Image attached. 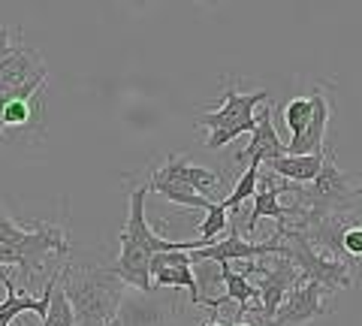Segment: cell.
Segmentation results:
<instances>
[{"label": "cell", "instance_id": "obj_1", "mask_svg": "<svg viewBox=\"0 0 362 326\" xmlns=\"http://www.w3.org/2000/svg\"><path fill=\"white\" fill-rule=\"evenodd\" d=\"M145 197H148V185H133L130 187V211L127 223L121 230V254L109 269L115 272L124 284H130L142 293L154 290L151 284V257L157 251H197L202 242H169L160 239L145 218Z\"/></svg>", "mask_w": 362, "mask_h": 326}, {"label": "cell", "instance_id": "obj_2", "mask_svg": "<svg viewBox=\"0 0 362 326\" xmlns=\"http://www.w3.org/2000/svg\"><path fill=\"white\" fill-rule=\"evenodd\" d=\"M61 287L76 311V326H103L121 311L124 281L109 266H64Z\"/></svg>", "mask_w": 362, "mask_h": 326}, {"label": "cell", "instance_id": "obj_3", "mask_svg": "<svg viewBox=\"0 0 362 326\" xmlns=\"http://www.w3.org/2000/svg\"><path fill=\"white\" fill-rule=\"evenodd\" d=\"M269 94L266 91H251V94H242L235 91L233 85H226L223 91V103L199 112L194 124L197 127H206L209 136H206V149L209 151H218L223 145H230L233 139H239L242 133H251L257 124V106L266 103Z\"/></svg>", "mask_w": 362, "mask_h": 326}, {"label": "cell", "instance_id": "obj_4", "mask_svg": "<svg viewBox=\"0 0 362 326\" xmlns=\"http://www.w3.org/2000/svg\"><path fill=\"white\" fill-rule=\"evenodd\" d=\"M49 254H58V257L70 254L66 233L61 227H54V223H30L16 239L0 242V266H18L25 272V284H30V278L42 272Z\"/></svg>", "mask_w": 362, "mask_h": 326}, {"label": "cell", "instance_id": "obj_5", "mask_svg": "<svg viewBox=\"0 0 362 326\" xmlns=\"http://www.w3.org/2000/svg\"><path fill=\"white\" fill-rule=\"evenodd\" d=\"M275 235L287 239V257L302 269L305 278L320 281V284L329 290V293L350 287V266H347V260H341V257H335V254L320 251L308 239V235L299 233V230H293V227L278 230Z\"/></svg>", "mask_w": 362, "mask_h": 326}, {"label": "cell", "instance_id": "obj_6", "mask_svg": "<svg viewBox=\"0 0 362 326\" xmlns=\"http://www.w3.org/2000/svg\"><path fill=\"white\" fill-rule=\"evenodd\" d=\"M49 73L30 78L16 91L0 94V139L9 133H42V88Z\"/></svg>", "mask_w": 362, "mask_h": 326}, {"label": "cell", "instance_id": "obj_7", "mask_svg": "<svg viewBox=\"0 0 362 326\" xmlns=\"http://www.w3.org/2000/svg\"><path fill=\"white\" fill-rule=\"evenodd\" d=\"M242 272L247 278H259V320L269 323L272 318H275V311L278 305L287 299V293L293 287H296V281L302 278V269L290 260V257H281V260L275 266H263V263H254V260H245L242 266Z\"/></svg>", "mask_w": 362, "mask_h": 326}, {"label": "cell", "instance_id": "obj_8", "mask_svg": "<svg viewBox=\"0 0 362 326\" xmlns=\"http://www.w3.org/2000/svg\"><path fill=\"white\" fill-rule=\"evenodd\" d=\"M326 296H329V290H326L320 281L314 278H299L296 287L287 293V299L278 305L275 318H272L266 326H305L311 323L314 318H320L326 314Z\"/></svg>", "mask_w": 362, "mask_h": 326}, {"label": "cell", "instance_id": "obj_9", "mask_svg": "<svg viewBox=\"0 0 362 326\" xmlns=\"http://www.w3.org/2000/svg\"><path fill=\"white\" fill-rule=\"evenodd\" d=\"M287 257V245L281 235H272V242H247L239 235V230H230L223 242H211L206 248L190 251V260H214V263H233V260H257V257Z\"/></svg>", "mask_w": 362, "mask_h": 326}, {"label": "cell", "instance_id": "obj_10", "mask_svg": "<svg viewBox=\"0 0 362 326\" xmlns=\"http://www.w3.org/2000/svg\"><path fill=\"white\" fill-rule=\"evenodd\" d=\"M151 284L154 287H181L190 293V302L199 305V284L194 275L190 251H157L151 257Z\"/></svg>", "mask_w": 362, "mask_h": 326}, {"label": "cell", "instance_id": "obj_11", "mask_svg": "<svg viewBox=\"0 0 362 326\" xmlns=\"http://www.w3.org/2000/svg\"><path fill=\"white\" fill-rule=\"evenodd\" d=\"M151 178H160V182H181V185H190L197 190V194L209 197L214 202H221L223 190H226V182L218 170H211V166H194L187 161H181V157H169V161L160 166V170H154Z\"/></svg>", "mask_w": 362, "mask_h": 326}, {"label": "cell", "instance_id": "obj_12", "mask_svg": "<svg viewBox=\"0 0 362 326\" xmlns=\"http://www.w3.org/2000/svg\"><path fill=\"white\" fill-rule=\"evenodd\" d=\"M281 154H287V149H284V142H281L278 130H275V121H272V106L266 100V103H259V112H257V124L251 130V145L235 154V163H247V166L257 163V166H263L266 161H272V157H281Z\"/></svg>", "mask_w": 362, "mask_h": 326}, {"label": "cell", "instance_id": "obj_13", "mask_svg": "<svg viewBox=\"0 0 362 326\" xmlns=\"http://www.w3.org/2000/svg\"><path fill=\"white\" fill-rule=\"evenodd\" d=\"M58 278H61V269L58 272H52L49 275V281H45V290H42V296L40 299H33V296H28V293H21V290L16 287V281L9 278V272L4 266H0V284H4V290H6V299L0 302V326H9L13 323L18 314H25V311H33V314H42L49 311V302H52V287L58 284Z\"/></svg>", "mask_w": 362, "mask_h": 326}, {"label": "cell", "instance_id": "obj_14", "mask_svg": "<svg viewBox=\"0 0 362 326\" xmlns=\"http://www.w3.org/2000/svg\"><path fill=\"white\" fill-rule=\"evenodd\" d=\"M314 103V112L308 118V124H305L299 133H293L290 142L284 145L287 154H323V142H326V124H329V103H326L323 94H314L311 97Z\"/></svg>", "mask_w": 362, "mask_h": 326}, {"label": "cell", "instance_id": "obj_15", "mask_svg": "<svg viewBox=\"0 0 362 326\" xmlns=\"http://www.w3.org/2000/svg\"><path fill=\"white\" fill-rule=\"evenodd\" d=\"M42 73H49V70H45L40 54L33 49H25L21 42H16V49L0 61V94L16 91V88H21L25 82H30V78H37Z\"/></svg>", "mask_w": 362, "mask_h": 326}, {"label": "cell", "instance_id": "obj_16", "mask_svg": "<svg viewBox=\"0 0 362 326\" xmlns=\"http://www.w3.org/2000/svg\"><path fill=\"white\" fill-rule=\"evenodd\" d=\"M281 194H284V185H278L275 178H259L257 190H254V211L247 215V223H245L247 233H254L263 218H272V221H278L281 227H287V221L293 215L287 206H281V199H278Z\"/></svg>", "mask_w": 362, "mask_h": 326}, {"label": "cell", "instance_id": "obj_17", "mask_svg": "<svg viewBox=\"0 0 362 326\" xmlns=\"http://www.w3.org/2000/svg\"><path fill=\"white\" fill-rule=\"evenodd\" d=\"M323 154H281V157H272V161H266L269 173L284 178V182H296V185H308L317 178V173H320L323 166Z\"/></svg>", "mask_w": 362, "mask_h": 326}, {"label": "cell", "instance_id": "obj_18", "mask_svg": "<svg viewBox=\"0 0 362 326\" xmlns=\"http://www.w3.org/2000/svg\"><path fill=\"white\" fill-rule=\"evenodd\" d=\"M221 275H223V290H226V302H235L239 314H251L254 302L259 299L257 284H251V278L245 272H235L233 263H221Z\"/></svg>", "mask_w": 362, "mask_h": 326}, {"label": "cell", "instance_id": "obj_19", "mask_svg": "<svg viewBox=\"0 0 362 326\" xmlns=\"http://www.w3.org/2000/svg\"><path fill=\"white\" fill-rule=\"evenodd\" d=\"M148 190H154V194H163L169 202H178V206H187V209H211L214 199L197 194L190 185H181V182H160V178H151L148 182Z\"/></svg>", "mask_w": 362, "mask_h": 326}, {"label": "cell", "instance_id": "obj_20", "mask_svg": "<svg viewBox=\"0 0 362 326\" xmlns=\"http://www.w3.org/2000/svg\"><path fill=\"white\" fill-rule=\"evenodd\" d=\"M42 326H76V311H73L70 299H66V293H64L61 278H58V284L52 287V302H49V311L42 314Z\"/></svg>", "mask_w": 362, "mask_h": 326}, {"label": "cell", "instance_id": "obj_21", "mask_svg": "<svg viewBox=\"0 0 362 326\" xmlns=\"http://www.w3.org/2000/svg\"><path fill=\"white\" fill-rule=\"evenodd\" d=\"M257 182H259V166L257 163H251V166H245V173H242V178L233 185V190L226 194L221 202L226 209H239L242 202L247 199V197H254V190H257Z\"/></svg>", "mask_w": 362, "mask_h": 326}, {"label": "cell", "instance_id": "obj_22", "mask_svg": "<svg viewBox=\"0 0 362 326\" xmlns=\"http://www.w3.org/2000/svg\"><path fill=\"white\" fill-rule=\"evenodd\" d=\"M226 227H230V209H226L223 202H214V206L209 209V218L202 221V227H199V242H202V248H206V245H211Z\"/></svg>", "mask_w": 362, "mask_h": 326}, {"label": "cell", "instance_id": "obj_23", "mask_svg": "<svg viewBox=\"0 0 362 326\" xmlns=\"http://www.w3.org/2000/svg\"><path fill=\"white\" fill-rule=\"evenodd\" d=\"M311 112H314V103H311V97H299V100H290V103L284 106V124L290 130V136L293 133H299L305 124H308V118H311Z\"/></svg>", "mask_w": 362, "mask_h": 326}, {"label": "cell", "instance_id": "obj_24", "mask_svg": "<svg viewBox=\"0 0 362 326\" xmlns=\"http://www.w3.org/2000/svg\"><path fill=\"white\" fill-rule=\"evenodd\" d=\"M338 248L350 254L354 260H362V223H347L338 233Z\"/></svg>", "mask_w": 362, "mask_h": 326}, {"label": "cell", "instance_id": "obj_25", "mask_svg": "<svg viewBox=\"0 0 362 326\" xmlns=\"http://www.w3.org/2000/svg\"><path fill=\"white\" fill-rule=\"evenodd\" d=\"M25 233V227H18V223L9 218V211L0 206V242H9V239H16V235Z\"/></svg>", "mask_w": 362, "mask_h": 326}, {"label": "cell", "instance_id": "obj_26", "mask_svg": "<svg viewBox=\"0 0 362 326\" xmlns=\"http://www.w3.org/2000/svg\"><path fill=\"white\" fill-rule=\"evenodd\" d=\"M13 49H16V42H9V30H6V28H0V61H4Z\"/></svg>", "mask_w": 362, "mask_h": 326}, {"label": "cell", "instance_id": "obj_27", "mask_svg": "<svg viewBox=\"0 0 362 326\" xmlns=\"http://www.w3.org/2000/svg\"><path fill=\"white\" fill-rule=\"evenodd\" d=\"M194 4H199V6H209V9H214V6H223L226 0H194Z\"/></svg>", "mask_w": 362, "mask_h": 326}, {"label": "cell", "instance_id": "obj_28", "mask_svg": "<svg viewBox=\"0 0 362 326\" xmlns=\"http://www.w3.org/2000/svg\"><path fill=\"white\" fill-rule=\"evenodd\" d=\"M103 326H121V318H118V314H115V318H109Z\"/></svg>", "mask_w": 362, "mask_h": 326}, {"label": "cell", "instance_id": "obj_29", "mask_svg": "<svg viewBox=\"0 0 362 326\" xmlns=\"http://www.w3.org/2000/svg\"><path fill=\"white\" fill-rule=\"evenodd\" d=\"M206 326H223V323H221V320H209Z\"/></svg>", "mask_w": 362, "mask_h": 326}, {"label": "cell", "instance_id": "obj_30", "mask_svg": "<svg viewBox=\"0 0 362 326\" xmlns=\"http://www.w3.org/2000/svg\"><path fill=\"white\" fill-rule=\"evenodd\" d=\"M235 326H251V323H245V320H239V323H235Z\"/></svg>", "mask_w": 362, "mask_h": 326}, {"label": "cell", "instance_id": "obj_31", "mask_svg": "<svg viewBox=\"0 0 362 326\" xmlns=\"http://www.w3.org/2000/svg\"><path fill=\"white\" fill-rule=\"evenodd\" d=\"M359 194H362V182H359Z\"/></svg>", "mask_w": 362, "mask_h": 326}]
</instances>
